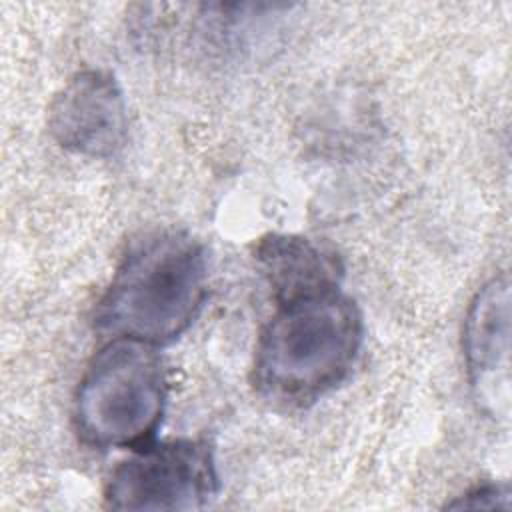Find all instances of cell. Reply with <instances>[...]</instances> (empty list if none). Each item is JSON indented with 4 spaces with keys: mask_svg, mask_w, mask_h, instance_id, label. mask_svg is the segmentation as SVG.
Returning a JSON list of instances; mask_svg holds the SVG:
<instances>
[{
    "mask_svg": "<svg viewBox=\"0 0 512 512\" xmlns=\"http://www.w3.org/2000/svg\"><path fill=\"white\" fill-rule=\"evenodd\" d=\"M206 292L204 246L182 230H150L128 244L94 324L114 338L170 342L192 324Z\"/></svg>",
    "mask_w": 512,
    "mask_h": 512,
    "instance_id": "cell-1",
    "label": "cell"
},
{
    "mask_svg": "<svg viewBox=\"0 0 512 512\" xmlns=\"http://www.w3.org/2000/svg\"><path fill=\"white\" fill-rule=\"evenodd\" d=\"M362 332L358 306L338 288L278 302L256 342L252 382L268 400L312 402L346 378Z\"/></svg>",
    "mask_w": 512,
    "mask_h": 512,
    "instance_id": "cell-2",
    "label": "cell"
},
{
    "mask_svg": "<svg viewBox=\"0 0 512 512\" xmlns=\"http://www.w3.org/2000/svg\"><path fill=\"white\" fill-rule=\"evenodd\" d=\"M166 404V374L152 344L114 338L90 362L76 394V428L98 448L144 444Z\"/></svg>",
    "mask_w": 512,
    "mask_h": 512,
    "instance_id": "cell-3",
    "label": "cell"
},
{
    "mask_svg": "<svg viewBox=\"0 0 512 512\" xmlns=\"http://www.w3.org/2000/svg\"><path fill=\"white\" fill-rule=\"evenodd\" d=\"M218 492L214 452L206 440H172L142 448L110 476L114 510H198Z\"/></svg>",
    "mask_w": 512,
    "mask_h": 512,
    "instance_id": "cell-4",
    "label": "cell"
},
{
    "mask_svg": "<svg viewBox=\"0 0 512 512\" xmlns=\"http://www.w3.org/2000/svg\"><path fill=\"white\" fill-rule=\"evenodd\" d=\"M48 128L66 150L90 158L116 154L126 140L124 94L110 72L82 70L56 94Z\"/></svg>",
    "mask_w": 512,
    "mask_h": 512,
    "instance_id": "cell-5",
    "label": "cell"
},
{
    "mask_svg": "<svg viewBox=\"0 0 512 512\" xmlns=\"http://www.w3.org/2000/svg\"><path fill=\"white\" fill-rule=\"evenodd\" d=\"M510 280L490 278L474 296L464 322V358L480 410L492 418L510 414Z\"/></svg>",
    "mask_w": 512,
    "mask_h": 512,
    "instance_id": "cell-6",
    "label": "cell"
},
{
    "mask_svg": "<svg viewBox=\"0 0 512 512\" xmlns=\"http://www.w3.org/2000/svg\"><path fill=\"white\" fill-rule=\"evenodd\" d=\"M256 262L278 302L338 288L336 254L302 236L270 234L256 244Z\"/></svg>",
    "mask_w": 512,
    "mask_h": 512,
    "instance_id": "cell-7",
    "label": "cell"
},
{
    "mask_svg": "<svg viewBox=\"0 0 512 512\" xmlns=\"http://www.w3.org/2000/svg\"><path fill=\"white\" fill-rule=\"evenodd\" d=\"M448 508H482V510H508L510 508V492L504 484H482L474 490L458 496L454 502L448 504Z\"/></svg>",
    "mask_w": 512,
    "mask_h": 512,
    "instance_id": "cell-8",
    "label": "cell"
}]
</instances>
